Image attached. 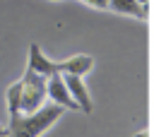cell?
Here are the masks:
<instances>
[{
	"mask_svg": "<svg viewBox=\"0 0 154 137\" xmlns=\"http://www.w3.org/2000/svg\"><path fill=\"white\" fill-rule=\"evenodd\" d=\"M67 108L65 106H60V103H43L38 111H34V113H22V115H17V118H12L10 120V135H26V137H31V135H43L63 113H65Z\"/></svg>",
	"mask_w": 154,
	"mask_h": 137,
	"instance_id": "1",
	"label": "cell"
},
{
	"mask_svg": "<svg viewBox=\"0 0 154 137\" xmlns=\"http://www.w3.org/2000/svg\"><path fill=\"white\" fill-rule=\"evenodd\" d=\"M22 82V101H19V115L22 113H34L48 101V77L34 72L26 67Z\"/></svg>",
	"mask_w": 154,
	"mask_h": 137,
	"instance_id": "2",
	"label": "cell"
},
{
	"mask_svg": "<svg viewBox=\"0 0 154 137\" xmlns=\"http://www.w3.org/2000/svg\"><path fill=\"white\" fill-rule=\"evenodd\" d=\"M48 101L60 103V106H65L67 111H77V113H79V103L72 99V94H70V89H67V84H65L63 72H55V75L48 77Z\"/></svg>",
	"mask_w": 154,
	"mask_h": 137,
	"instance_id": "3",
	"label": "cell"
},
{
	"mask_svg": "<svg viewBox=\"0 0 154 137\" xmlns=\"http://www.w3.org/2000/svg\"><path fill=\"white\" fill-rule=\"evenodd\" d=\"M63 77H65V84H67L72 99L79 103V113H91L94 103H91V96H89V89H87L84 79L79 75H70V72H63Z\"/></svg>",
	"mask_w": 154,
	"mask_h": 137,
	"instance_id": "4",
	"label": "cell"
},
{
	"mask_svg": "<svg viewBox=\"0 0 154 137\" xmlns=\"http://www.w3.org/2000/svg\"><path fill=\"white\" fill-rule=\"evenodd\" d=\"M26 67L38 72V75H43V77H51V75L58 72V60L46 58V53L38 48V43H31L29 46V62H26Z\"/></svg>",
	"mask_w": 154,
	"mask_h": 137,
	"instance_id": "5",
	"label": "cell"
},
{
	"mask_svg": "<svg viewBox=\"0 0 154 137\" xmlns=\"http://www.w3.org/2000/svg\"><path fill=\"white\" fill-rule=\"evenodd\" d=\"M91 70H94V58L87 55V53L70 55V58H65V60L58 62V72H70V75H79V77L89 75Z\"/></svg>",
	"mask_w": 154,
	"mask_h": 137,
	"instance_id": "6",
	"label": "cell"
},
{
	"mask_svg": "<svg viewBox=\"0 0 154 137\" xmlns=\"http://www.w3.org/2000/svg\"><path fill=\"white\" fill-rule=\"evenodd\" d=\"M108 10L135 19H147V5H142L140 0H108Z\"/></svg>",
	"mask_w": 154,
	"mask_h": 137,
	"instance_id": "7",
	"label": "cell"
},
{
	"mask_svg": "<svg viewBox=\"0 0 154 137\" xmlns=\"http://www.w3.org/2000/svg\"><path fill=\"white\" fill-rule=\"evenodd\" d=\"M19 101H22V82H12L7 87V111H10V120L19 115Z\"/></svg>",
	"mask_w": 154,
	"mask_h": 137,
	"instance_id": "8",
	"label": "cell"
},
{
	"mask_svg": "<svg viewBox=\"0 0 154 137\" xmlns=\"http://www.w3.org/2000/svg\"><path fill=\"white\" fill-rule=\"evenodd\" d=\"M82 2L94 7V10H108V0H82Z\"/></svg>",
	"mask_w": 154,
	"mask_h": 137,
	"instance_id": "9",
	"label": "cell"
},
{
	"mask_svg": "<svg viewBox=\"0 0 154 137\" xmlns=\"http://www.w3.org/2000/svg\"><path fill=\"white\" fill-rule=\"evenodd\" d=\"M0 135H10V125L5 127V125H0Z\"/></svg>",
	"mask_w": 154,
	"mask_h": 137,
	"instance_id": "10",
	"label": "cell"
},
{
	"mask_svg": "<svg viewBox=\"0 0 154 137\" xmlns=\"http://www.w3.org/2000/svg\"><path fill=\"white\" fill-rule=\"evenodd\" d=\"M140 2H142V5H147V2H149V0H140Z\"/></svg>",
	"mask_w": 154,
	"mask_h": 137,
	"instance_id": "11",
	"label": "cell"
}]
</instances>
